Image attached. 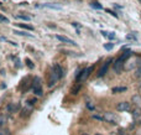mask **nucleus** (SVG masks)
I'll return each instance as SVG.
<instances>
[{
    "label": "nucleus",
    "mask_w": 141,
    "mask_h": 135,
    "mask_svg": "<svg viewBox=\"0 0 141 135\" xmlns=\"http://www.w3.org/2000/svg\"><path fill=\"white\" fill-rule=\"evenodd\" d=\"M42 81H41V78L40 77H35L33 78V83H32V89H33V93L37 95V97H41L43 94V92H42Z\"/></svg>",
    "instance_id": "f257e3e1"
},
{
    "label": "nucleus",
    "mask_w": 141,
    "mask_h": 135,
    "mask_svg": "<svg viewBox=\"0 0 141 135\" xmlns=\"http://www.w3.org/2000/svg\"><path fill=\"white\" fill-rule=\"evenodd\" d=\"M93 70H94V67L93 66H90V67H88V68H84V70H82L79 73H77V81L81 83V82H84L85 79L90 76V73L93 72Z\"/></svg>",
    "instance_id": "f03ea898"
},
{
    "label": "nucleus",
    "mask_w": 141,
    "mask_h": 135,
    "mask_svg": "<svg viewBox=\"0 0 141 135\" xmlns=\"http://www.w3.org/2000/svg\"><path fill=\"white\" fill-rule=\"evenodd\" d=\"M59 78H58V76L57 73L55 72V70H52L51 71V73H50V81H48V87L51 88V87H53L55 84L57 83V81H58Z\"/></svg>",
    "instance_id": "7ed1b4c3"
},
{
    "label": "nucleus",
    "mask_w": 141,
    "mask_h": 135,
    "mask_svg": "<svg viewBox=\"0 0 141 135\" xmlns=\"http://www.w3.org/2000/svg\"><path fill=\"white\" fill-rule=\"evenodd\" d=\"M110 62H112V60H108L107 62L103 63V66L100 67V70H99V72H98V77H103V76L107 73V71H108V68L110 66Z\"/></svg>",
    "instance_id": "20e7f679"
},
{
    "label": "nucleus",
    "mask_w": 141,
    "mask_h": 135,
    "mask_svg": "<svg viewBox=\"0 0 141 135\" xmlns=\"http://www.w3.org/2000/svg\"><path fill=\"white\" fill-rule=\"evenodd\" d=\"M130 108H131L130 103H127V102H120L116 105V109L119 112H127V110H130Z\"/></svg>",
    "instance_id": "39448f33"
},
{
    "label": "nucleus",
    "mask_w": 141,
    "mask_h": 135,
    "mask_svg": "<svg viewBox=\"0 0 141 135\" xmlns=\"http://www.w3.org/2000/svg\"><path fill=\"white\" fill-rule=\"evenodd\" d=\"M57 40H59L61 42H64V44H68V45H76V42L69 39V37H66V36H61V35H57L56 36Z\"/></svg>",
    "instance_id": "423d86ee"
},
{
    "label": "nucleus",
    "mask_w": 141,
    "mask_h": 135,
    "mask_svg": "<svg viewBox=\"0 0 141 135\" xmlns=\"http://www.w3.org/2000/svg\"><path fill=\"white\" fill-rule=\"evenodd\" d=\"M123 66H124V62L118 58V60L114 62V70H115V72L116 73H120L121 70H123Z\"/></svg>",
    "instance_id": "0eeeda50"
},
{
    "label": "nucleus",
    "mask_w": 141,
    "mask_h": 135,
    "mask_svg": "<svg viewBox=\"0 0 141 135\" xmlns=\"http://www.w3.org/2000/svg\"><path fill=\"white\" fill-rule=\"evenodd\" d=\"M104 120H107V121H109L112 124H116V117L113 113H105L104 114Z\"/></svg>",
    "instance_id": "6e6552de"
},
{
    "label": "nucleus",
    "mask_w": 141,
    "mask_h": 135,
    "mask_svg": "<svg viewBox=\"0 0 141 135\" xmlns=\"http://www.w3.org/2000/svg\"><path fill=\"white\" fill-rule=\"evenodd\" d=\"M19 108H20V104L19 103H10V104L8 105V110L10 113H16L19 110Z\"/></svg>",
    "instance_id": "1a4fd4ad"
},
{
    "label": "nucleus",
    "mask_w": 141,
    "mask_h": 135,
    "mask_svg": "<svg viewBox=\"0 0 141 135\" xmlns=\"http://www.w3.org/2000/svg\"><path fill=\"white\" fill-rule=\"evenodd\" d=\"M53 70H55V72L57 73V76H58L59 79L64 76V72H63V70H62V67H61L59 64H55V66H53Z\"/></svg>",
    "instance_id": "9d476101"
},
{
    "label": "nucleus",
    "mask_w": 141,
    "mask_h": 135,
    "mask_svg": "<svg viewBox=\"0 0 141 135\" xmlns=\"http://www.w3.org/2000/svg\"><path fill=\"white\" fill-rule=\"evenodd\" d=\"M131 53H132V52L127 50V51H125V52H123V53H121V56L119 57V60H121L123 62H125L127 58H130V57H131Z\"/></svg>",
    "instance_id": "9b49d317"
},
{
    "label": "nucleus",
    "mask_w": 141,
    "mask_h": 135,
    "mask_svg": "<svg viewBox=\"0 0 141 135\" xmlns=\"http://www.w3.org/2000/svg\"><path fill=\"white\" fill-rule=\"evenodd\" d=\"M8 121V117L5 114H0V128H3Z\"/></svg>",
    "instance_id": "f8f14e48"
},
{
    "label": "nucleus",
    "mask_w": 141,
    "mask_h": 135,
    "mask_svg": "<svg viewBox=\"0 0 141 135\" xmlns=\"http://www.w3.org/2000/svg\"><path fill=\"white\" fill-rule=\"evenodd\" d=\"M101 33H103V36H105V37H108V39H110V40H114V39H115V35H114V32H107V31H101Z\"/></svg>",
    "instance_id": "ddd939ff"
},
{
    "label": "nucleus",
    "mask_w": 141,
    "mask_h": 135,
    "mask_svg": "<svg viewBox=\"0 0 141 135\" xmlns=\"http://www.w3.org/2000/svg\"><path fill=\"white\" fill-rule=\"evenodd\" d=\"M0 135H11V133L6 128H0Z\"/></svg>",
    "instance_id": "4468645a"
},
{
    "label": "nucleus",
    "mask_w": 141,
    "mask_h": 135,
    "mask_svg": "<svg viewBox=\"0 0 141 135\" xmlns=\"http://www.w3.org/2000/svg\"><path fill=\"white\" fill-rule=\"evenodd\" d=\"M126 87H115L113 88V93H120V92H125Z\"/></svg>",
    "instance_id": "2eb2a0df"
},
{
    "label": "nucleus",
    "mask_w": 141,
    "mask_h": 135,
    "mask_svg": "<svg viewBox=\"0 0 141 135\" xmlns=\"http://www.w3.org/2000/svg\"><path fill=\"white\" fill-rule=\"evenodd\" d=\"M46 8H51V9H55V10H61L62 8L58 6V5H53V4H45Z\"/></svg>",
    "instance_id": "dca6fc26"
},
{
    "label": "nucleus",
    "mask_w": 141,
    "mask_h": 135,
    "mask_svg": "<svg viewBox=\"0 0 141 135\" xmlns=\"http://www.w3.org/2000/svg\"><path fill=\"white\" fill-rule=\"evenodd\" d=\"M16 35H21V36H28V37H33L31 33H27V32H24V31H15Z\"/></svg>",
    "instance_id": "f3484780"
},
{
    "label": "nucleus",
    "mask_w": 141,
    "mask_h": 135,
    "mask_svg": "<svg viewBox=\"0 0 141 135\" xmlns=\"http://www.w3.org/2000/svg\"><path fill=\"white\" fill-rule=\"evenodd\" d=\"M19 26L20 27H22V29H26L28 31H33V27L32 26H30V25H25V24H19Z\"/></svg>",
    "instance_id": "a211bd4d"
},
{
    "label": "nucleus",
    "mask_w": 141,
    "mask_h": 135,
    "mask_svg": "<svg viewBox=\"0 0 141 135\" xmlns=\"http://www.w3.org/2000/svg\"><path fill=\"white\" fill-rule=\"evenodd\" d=\"M0 22H3V24H9V19L5 17V16L0 15Z\"/></svg>",
    "instance_id": "6ab92c4d"
},
{
    "label": "nucleus",
    "mask_w": 141,
    "mask_h": 135,
    "mask_svg": "<svg viewBox=\"0 0 141 135\" xmlns=\"http://www.w3.org/2000/svg\"><path fill=\"white\" fill-rule=\"evenodd\" d=\"M16 17L22 19V20H26V21H30V20H31V17H30V16H26V15H17Z\"/></svg>",
    "instance_id": "aec40b11"
},
{
    "label": "nucleus",
    "mask_w": 141,
    "mask_h": 135,
    "mask_svg": "<svg viewBox=\"0 0 141 135\" xmlns=\"http://www.w3.org/2000/svg\"><path fill=\"white\" fill-rule=\"evenodd\" d=\"M113 47H114V44H112V42H109V44H105V45H104V48H105V50H112Z\"/></svg>",
    "instance_id": "412c9836"
},
{
    "label": "nucleus",
    "mask_w": 141,
    "mask_h": 135,
    "mask_svg": "<svg viewBox=\"0 0 141 135\" xmlns=\"http://www.w3.org/2000/svg\"><path fill=\"white\" fill-rule=\"evenodd\" d=\"M126 39H127V40H132V41H136V36H135V35H127Z\"/></svg>",
    "instance_id": "4be33fe9"
},
{
    "label": "nucleus",
    "mask_w": 141,
    "mask_h": 135,
    "mask_svg": "<svg viewBox=\"0 0 141 135\" xmlns=\"http://www.w3.org/2000/svg\"><path fill=\"white\" fill-rule=\"evenodd\" d=\"M26 63H27V66L30 67V68H33V67H35V66H33V63L31 62V60H27V58H26Z\"/></svg>",
    "instance_id": "5701e85b"
},
{
    "label": "nucleus",
    "mask_w": 141,
    "mask_h": 135,
    "mask_svg": "<svg viewBox=\"0 0 141 135\" xmlns=\"http://www.w3.org/2000/svg\"><path fill=\"white\" fill-rule=\"evenodd\" d=\"M87 108H88L89 110H93V109H94V105L92 104L90 102H88V103H87Z\"/></svg>",
    "instance_id": "b1692460"
},
{
    "label": "nucleus",
    "mask_w": 141,
    "mask_h": 135,
    "mask_svg": "<svg viewBox=\"0 0 141 135\" xmlns=\"http://www.w3.org/2000/svg\"><path fill=\"white\" fill-rule=\"evenodd\" d=\"M79 88H81V86H78V87H74V88L72 89V93H73V94H77V92L79 90Z\"/></svg>",
    "instance_id": "393cba45"
},
{
    "label": "nucleus",
    "mask_w": 141,
    "mask_h": 135,
    "mask_svg": "<svg viewBox=\"0 0 141 135\" xmlns=\"http://www.w3.org/2000/svg\"><path fill=\"white\" fill-rule=\"evenodd\" d=\"M92 6H93V8H97V9H101V5H99L98 3H93Z\"/></svg>",
    "instance_id": "a878e982"
},
{
    "label": "nucleus",
    "mask_w": 141,
    "mask_h": 135,
    "mask_svg": "<svg viewBox=\"0 0 141 135\" xmlns=\"http://www.w3.org/2000/svg\"><path fill=\"white\" fill-rule=\"evenodd\" d=\"M93 118L98 120H104V117H101V115H93Z\"/></svg>",
    "instance_id": "bb28decb"
},
{
    "label": "nucleus",
    "mask_w": 141,
    "mask_h": 135,
    "mask_svg": "<svg viewBox=\"0 0 141 135\" xmlns=\"http://www.w3.org/2000/svg\"><path fill=\"white\" fill-rule=\"evenodd\" d=\"M82 135H88V134H87V133H83V134H82Z\"/></svg>",
    "instance_id": "cd10ccee"
},
{
    "label": "nucleus",
    "mask_w": 141,
    "mask_h": 135,
    "mask_svg": "<svg viewBox=\"0 0 141 135\" xmlns=\"http://www.w3.org/2000/svg\"><path fill=\"white\" fill-rule=\"evenodd\" d=\"M139 1H140V3H141V0H139Z\"/></svg>",
    "instance_id": "c85d7f7f"
},
{
    "label": "nucleus",
    "mask_w": 141,
    "mask_h": 135,
    "mask_svg": "<svg viewBox=\"0 0 141 135\" xmlns=\"http://www.w3.org/2000/svg\"><path fill=\"white\" fill-rule=\"evenodd\" d=\"M140 67H141V66H140Z\"/></svg>",
    "instance_id": "c756f323"
}]
</instances>
